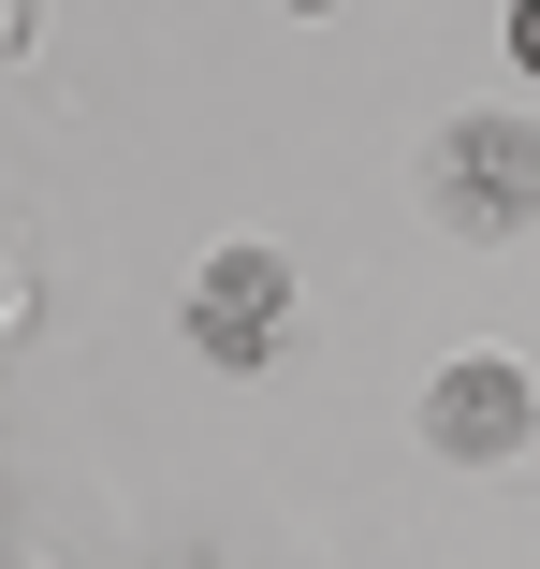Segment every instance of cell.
<instances>
[{"label": "cell", "mask_w": 540, "mask_h": 569, "mask_svg": "<svg viewBox=\"0 0 540 569\" xmlns=\"http://www.w3.org/2000/svg\"><path fill=\"white\" fill-rule=\"evenodd\" d=\"M278 249H220V263H204L190 278V336H204V351H220V366H263L278 351Z\"/></svg>", "instance_id": "cell-3"}, {"label": "cell", "mask_w": 540, "mask_h": 569, "mask_svg": "<svg viewBox=\"0 0 540 569\" xmlns=\"http://www.w3.org/2000/svg\"><path fill=\"white\" fill-rule=\"evenodd\" d=\"M511 59H526V73H540V0H526V16H511Z\"/></svg>", "instance_id": "cell-4"}, {"label": "cell", "mask_w": 540, "mask_h": 569, "mask_svg": "<svg viewBox=\"0 0 540 569\" xmlns=\"http://www.w3.org/2000/svg\"><path fill=\"white\" fill-rule=\"evenodd\" d=\"M423 204L453 234H526L540 219V118H453L423 147Z\"/></svg>", "instance_id": "cell-1"}, {"label": "cell", "mask_w": 540, "mask_h": 569, "mask_svg": "<svg viewBox=\"0 0 540 569\" xmlns=\"http://www.w3.org/2000/svg\"><path fill=\"white\" fill-rule=\"evenodd\" d=\"M526 423H540V395H526V366H511V351H468V366L423 380V438H439L453 468H511Z\"/></svg>", "instance_id": "cell-2"}]
</instances>
